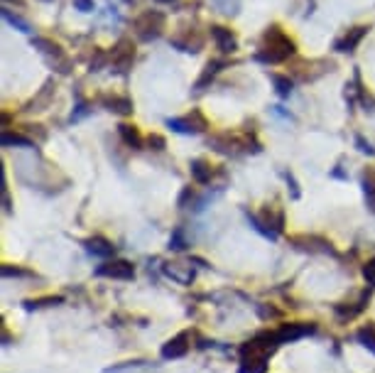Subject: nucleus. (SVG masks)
<instances>
[{"label":"nucleus","instance_id":"f257e3e1","mask_svg":"<svg viewBox=\"0 0 375 373\" xmlns=\"http://www.w3.org/2000/svg\"><path fill=\"white\" fill-rule=\"evenodd\" d=\"M292 54H295V42L277 25L265 30L263 45H260V52H258V59L263 64H280V61L290 59Z\"/></svg>","mask_w":375,"mask_h":373},{"label":"nucleus","instance_id":"f03ea898","mask_svg":"<svg viewBox=\"0 0 375 373\" xmlns=\"http://www.w3.org/2000/svg\"><path fill=\"white\" fill-rule=\"evenodd\" d=\"M250 224H253L255 231H260L263 236H268L275 241L277 236L285 229V214H282V209H277V206H270V209H265L260 216L255 214H248Z\"/></svg>","mask_w":375,"mask_h":373},{"label":"nucleus","instance_id":"7ed1b4c3","mask_svg":"<svg viewBox=\"0 0 375 373\" xmlns=\"http://www.w3.org/2000/svg\"><path fill=\"white\" fill-rule=\"evenodd\" d=\"M164 30V15L160 10H145V13L140 15V18L135 20V32L140 40H145V42H150V40L160 37Z\"/></svg>","mask_w":375,"mask_h":373},{"label":"nucleus","instance_id":"20e7f679","mask_svg":"<svg viewBox=\"0 0 375 373\" xmlns=\"http://www.w3.org/2000/svg\"><path fill=\"white\" fill-rule=\"evenodd\" d=\"M316 331V324L312 322H290V324H280L275 329V339L277 344H292V341H300L305 339V336L314 334Z\"/></svg>","mask_w":375,"mask_h":373},{"label":"nucleus","instance_id":"39448f33","mask_svg":"<svg viewBox=\"0 0 375 373\" xmlns=\"http://www.w3.org/2000/svg\"><path fill=\"white\" fill-rule=\"evenodd\" d=\"M96 276L108 278V280H133L135 278V266L130 261H121V258H113L106 261L96 268Z\"/></svg>","mask_w":375,"mask_h":373},{"label":"nucleus","instance_id":"423d86ee","mask_svg":"<svg viewBox=\"0 0 375 373\" xmlns=\"http://www.w3.org/2000/svg\"><path fill=\"white\" fill-rule=\"evenodd\" d=\"M167 126L177 133H202L209 128V121L204 118V113L199 108H194L192 113H187L184 118H169Z\"/></svg>","mask_w":375,"mask_h":373},{"label":"nucleus","instance_id":"0eeeda50","mask_svg":"<svg viewBox=\"0 0 375 373\" xmlns=\"http://www.w3.org/2000/svg\"><path fill=\"white\" fill-rule=\"evenodd\" d=\"M35 47L47 57V61L54 66V69H59L61 74L69 71V59H66V54L61 52V47L56 42H52V40H47V37H37L35 40Z\"/></svg>","mask_w":375,"mask_h":373},{"label":"nucleus","instance_id":"6e6552de","mask_svg":"<svg viewBox=\"0 0 375 373\" xmlns=\"http://www.w3.org/2000/svg\"><path fill=\"white\" fill-rule=\"evenodd\" d=\"M192 331H182V334L172 336L169 341H164L162 349H160V356L164 361H174V359H182V356L189 354V349H192Z\"/></svg>","mask_w":375,"mask_h":373},{"label":"nucleus","instance_id":"1a4fd4ad","mask_svg":"<svg viewBox=\"0 0 375 373\" xmlns=\"http://www.w3.org/2000/svg\"><path fill=\"white\" fill-rule=\"evenodd\" d=\"M133 59H135V47H133L130 40H121L111 52V64L118 74H125L133 66Z\"/></svg>","mask_w":375,"mask_h":373},{"label":"nucleus","instance_id":"9d476101","mask_svg":"<svg viewBox=\"0 0 375 373\" xmlns=\"http://www.w3.org/2000/svg\"><path fill=\"white\" fill-rule=\"evenodd\" d=\"M84 246H86V251L91 253V256H96V258H111V256H116V246H113L111 241H106L104 236H94V238H89V241H84Z\"/></svg>","mask_w":375,"mask_h":373},{"label":"nucleus","instance_id":"9b49d317","mask_svg":"<svg viewBox=\"0 0 375 373\" xmlns=\"http://www.w3.org/2000/svg\"><path fill=\"white\" fill-rule=\"evenodd\" d=\"M368 297H371V292H363L361 297H358V302H351V304H336V317L341 319V322H348V319L358 317V314H361L363 309H366Z\"/></svg>","mask_w":375,"mask_h":373},{"label":"nucleus","instance_id":"f8f14e48","mask_svg":"<svg viewBox=\"0 0 375 373\" xmlns=\"http://www.w3.org/2000/svg\"><path fill=\"white\" fill-rule=\"evenodd\" d=\"M162 273L179 285H189L194 280V271L189 266H184V263H167V266L162 268Z\"/></svg>","mask_w":375,"mask_h":373},{"label":"nucleus","instance_id":"ddd939ff","mask_svg":"<svg viewBox=\"0 0 375 373\" xmlns=\"http://www.w3.org/2000/svg\"><path fill=\"white\" fill-rule=\"evenodd\" d=\"M211 37H214L216 47H219L223 54H230V52H235V47H238L233 32H230V30H226V28H211Z\"/></svg>","mask_w":375,"mask_h":373},{"label":"nucleus","instance_id":"4468645a","mask_svg":"<svg viewBox=\"0 0 375 373\" xmlns=\"http://www.w3.org/2000/svg\"><path fill=\"white\" fill-rule=\"evenodd\" d=\"M366 32H368V28H353V30H348V35H343L341 40H336V49L338 52H353L358 47V42H361L363 37H366Z\"/></svg>","mask_w":375,"mask_h":373},{"label":"nucleus","instance_id":"2eb2a0df","mask_svg":"<svg viewBox=\"0 0 375 373\" xmlns=\"http://www.w3.org/2000/svg\"><path fill=\"white\" fill-rule=\"evenodd\" d=\"M101 101H104V106L113 113H121V116L133 113V101L128 96H104Z\"/></svg>","mask_w":375,"mask_h":373},{"label":"nucleus","instance_id":"dca6fc26","mask_svg":"<svg viewBox=\"0 0 375 373\" xmlns=\"http://www.w3.org/2000/svg\"><path fill=\"white\" fill-rule=\"evenodd\" d=\"M118 133H121L123 143H125L128 148H133V150H140L142 148V136H140V131H137L135 126L121 123V126H118Z\"/></svg>","mask_w":375,"mask_h":373},{"label":"nucleus","instance_id":"f3484780","mask_svg":"<svg viewBox=\"0 0 375 373\" xmlns=\"http://www.w3.org/2000/svg\"><path fill=\"white\" fill-rule=\"evenodd\" d=\"M268 371V359H258V356H240L238 373H265Z\"/></svg>","mask_w":375,"mask_h":373},{"label":"nucleus","instance_id":"a211bd4d","mask_svg":"<svg viewBox=\"0 0 375 373\" xmlns=\"http://www.w3.org/2000/svg\"><path fill=\"white\" fill-rule=\"evenodd\" d=\"M192 177H194V182H199V184H209L214 177L211 165L204 162V160H194L192 162Z\"/></svg>","mask_w":375,"mask_h":373},{"label":"nucleus","instance_id":"6ab92c4d","mask_svg":"<svg viewBox=\"0 0 375 373\" xmlns=\"http://www.w3.org/2000/svg\"><path fill=\"white\" fill-rule=\"evenodd\" d=\"M356 341L361 346H366L371 354H375V324H366L356 331Z\"/></svg>","mask_w":375,"mask_h":373},{"label":"nucleus","instance_id":"aec40b11","mask_svg":"<svg viewBox=\"0 0 375 373\" xmlns=\"http://www.w3.org/2000/svg\"><path fill=\"white\" fill-rule=\"evenodd\" d=\"M0 140H3L5 148H35L32 140L25 138V136H20V133H8V131H3Z\"/></svg>","mask_w":375,"mask_h":373},{"label":"nucleus","instance_id":"412c9836","mask_svg":"<svg viewBox=\"0 0 375 373\" xmlns=\"http://www.w3.org/2000/svg\"><path fill=\"white\" fill-rule=\"evenodd\" d=\"M363 191H366L371 209L375 211V167L366 170V174H363Z\"/></svg>","mask_w":375,"mask_h":373},{"label":"nucleus","instance_id":"4be33fe9","mask_svg":"<svg viewBox=\"0 0 375 373\" xmlns=\"http://www.w3.org/2000/svg\"><path fill=\"white\" fill-rule=\"evenodd\" d=\"M221 66H226V61H209V66H207V71H204V76L199 79V84H197V89H204V86L209 84V81L214 79L216 74L221 71Z\"/></svg>","mask_w":375,"mask_h":373},{"label":"nucleus","instance_id":"5701e85b","mask_svg":"<svg viewBox=\"0 0 375 373\" xmlns=\"http://www.w3.org/2000/svg\"><path fill=\"white\" fill-rule=\"evenodd\" d=\"M0 273H3V278H35L32 271H23V268H18V266L13 268V266H8V263L0 268Z\"/></svg>","mask_w":375,"mask_h":373},{"label":"nucleus","instance_id":"b1692460","mask_svg":"<svg viewBox=\"0 0 375 373\" xmlns=\"http://www.w3.org/2000/svg\"><path fill=\"white\" fill-rule=\"evenodd\" d=\"M64 297H44V300H27L25 309H39V307H49V304H61Z\"/></svg>","mask_w":375,"mask_h":373},{"label":"nucleus","instance_id":"393cba45","mask_svg":"<svg viewBox=\"0 0 375 373\" xmlns=\"http://www.w3.org/2000/svg\"><path fill=\"white\" fill-rule=\"evenodd\" d=\"M272 81H275V86H277V93H280L282 98H285V96H290V93H292V81L287 79V76H280V74H275V76H272Z\"/></svg>","mask_w":375,"mask_h":373},{"label":"nucleus","instance_id":"a878e982","mask_svg":"<svg viewBox=\"0 0 375 373\" xmlns=\"http://www.w3.org/2000/svg\"><path fill=\"white\" fill-rule=\"evenodd\" d=\"M169 248H172V251H184V248H187V241H184L182 229H177L172 233V238H169Z\"/></svg>","mask_w":375,"mask_h":373},{"label":"nucleus","instance_id":"bb28decb","mask_svg":"<svg viewBox=\"0 0 375 373\" xmlns=\"http://www.w3.org/2000/svg\"><path fill=\"white\" fill-rule=\"evenodd\" d=\"M363 278H366V283L371 285V288H375V258H371V261L363 266Z\"/></svg>","mask_w":375,"mask_h":373},{"label":"nucleus","instance_id":"cd10ccee","mask_svg":"<svg viewBox=\"0 0 375 373\" xmlns=\"http://www.w3.org/2000/svg\"><path fill=\"white\" fill-rule=\"evenodd\" d=\"M3 18L8 20L10 25H15V28L23 30V32H30V25H27V23H23V20H20V18H15V15L10 13V10H3Z\"/></svg>","mask_w":375,"mask_h":373},{"label":"nucleus","instance_id":"c85d7f7f","mask_svg":"<svg viewBox=\"0 0 375 373\" xmlns=\"http://www.w3.org/2000/svg\"><path fill=\"white\" fill-rule=\"evenodd\" d=\"M356 145H358V150H361V153H366V155H375V148L371 143H366V140H363L361 136H356Z\"/></svg>","mask_w":375,"mask_h":373},{"label":"nucleus","instance_id":"c756f323","mask_svg":"<svg viewBox=\"0 0 375 373\" xmlns=\"http://www.w3.org/2000/svg\"><path fill=\"white\" fill-rule=\"evenodd\" d=\"M147 145H150V150H164V138L162 136H150L147 138Z\"/></svg>","mask_w":375,"mask_h":373},{"label":"nucleus","instance_id":"7c9ffc66","mask_svg":"<svg viewBox=\"0 0 375 373\" xmlns=\"http://www.w3.org/2000/svg\"><path fill=\"white\" fill-rule=\"evenodd\" d=\"M74 5L79 10H84V13H89V10H94V0H74Z\"/></svg>","mask_w":375,"mask_h":373},{"label":"nucleus","instance_id":"2f4dec72","mask_svg":"<svg viewBox=\"0 0 375 373\" xmlns=\"http://www.w3.org/2000/svg\"><path fill=\"white\" fill-rule=\"evenodd\" d=\"M160 3H172V0H160Z\"/></svg>","mask_w":375,"mask_h":373}]
</instances>
